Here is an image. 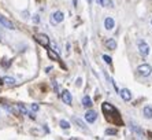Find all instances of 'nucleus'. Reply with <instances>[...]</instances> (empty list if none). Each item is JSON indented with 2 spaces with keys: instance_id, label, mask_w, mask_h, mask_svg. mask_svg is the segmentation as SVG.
Returning <instances> with one entry per match:
<instances>
[{
  "instance_id": "f257e3e1",
  "label": "nucleus",
  "mask_w": 152,
  "mask_h": 140,
  "mask_svg": "<svg viewBox=\"0 0 152 140\" xmlns=\"http://www.w3.org/2000/svg\"><path fill=\"white\" fill-rule=\"evenodd\" d=\"M137 71H139V74H141V76H144V77H148L149 74H151V71H152V67L149 66V65H140L139 67H137Z\"/></svg>"
},
{
  "instance_id": "f03ea898",
  "label": "nucleus",
  "mask_w": 152,
  "mask_h": 140,
  "mask_svg": "<svg viewBox=\"0 0 152 140\" xmlns=\"http://www.w3.org/2000/svg\"><path fill=\"white\" fill-rule=\"evenodd\" d=\"M64 19V14L62 11H55V13L51 15V24L52 25H56L59 22H62Z\"/></svg>"
},
{
  "instance_id": "7ed1b4c3",
  "label": "nucleus",
  "mask_w": 152,
  "mask_h": 140,
  "mask_svg": "<svg viewBox=\"0 0 152 140\" xmlns=\"http://www.w3.org/2000/svg\"><path fill=\"white\" fill-rule=\"evenodd\" d=\"M34 38L37 40L38 44H41L43 47H48V45H50V38H48V36H47V34L38 33V34H36V36H34Z\"/></svg>"
},
{
  "instance_id": "20e7f679",
  "label": "nucleus",
  "mask_w": 152,
  "mask_h": 140,
  "mask_svg": "<svg viewBox=\"0 0 152 140\" xmlns=\"http://www.w3.org/2000/svg\"><path fill=\"white\" fill-rule=\"evenodd\" d=\"M137 44H139L140 54H141L143 57H147V55L149 54V45L147 44V43H144L143 40H139V41H137Z\"/></svg>"
},
{
  "instance_id": "39448f33",
  "label": "nucleus",
  "mask_w": 152,
  "mask_h": 140,
  "mask_svg": "<svg viewBox=\"0 0 152 140\" xmlns=\"http://www.w3.org/2000/svg\"><path fill=\"white\" fill-rule=\"evenodd\" d=\"M96 118H97V113L93 111V110H88V111L85 113V120H86V122H89V124H93V122L96 121Z\"/></svg>"
},
{
  "instance_id": "423d86ee",
  "label": "nucleus",
  "mask_w": 152,
  "mask_h": 140,
  "mask_svg": "<svg viewBox=\"0 0 152 140\" xmlns=\"http://www.w3.org/2000/svg\"><path fill=\"white\" fill-rule=\"evenodd\" d=\"M0 24L4 26V28H7V29H14V25L11 21H8V19L6 18V17H3V15H0Z\"/></svg>"
},
{
  "instance_id": "0eeeda50",
  "label": "nucleus",
  "mask_w": 152,
  "mask_h": 140,
  "mask_svg": "<svg viewBox=\"0 0 152 140\" xmlns=\"http://www.w3.org/2000/svg\"><path fill=\"white\" fill-rule=\"evenodd\" d=\"M119 94H121V96H122V99L123 100H130L132 99V92L129 91V89H126V88H123V89H121L119 91Z\"/></svg>"
},
{
  "instance_id": "6e6552de",
  "label": "nucleus",
  "mask_w": 152,
  "mask_h": 140,
  "mask_svg": "<svg viewBox=\"0 0 152 140\" xmlns=\"http://www.w3.org/2000/svg\"><path fill=\"white\" fill-rule=\"evenodd\" d=\"M62 100H63L66 104H71L73 98H71V94H70L69 91H63V92H62Z\"/></svg>"
},
{
  "instance_id": "1a4fd4ad",
  "label": "nucleus",
  "mask_w": 152,
  "mask_h": 140,
  "mask_svg": "<svg viewBox=\"0 0 152 140\" xmlns=\"http://www.w3.org/2000/svg\"><path fill=\"white\" fill-rule=\"evenodd\" d=\"M104 26H106V29H107V30H111V29L115 26V21L112 18H110V17H108V18H106V21H104Z\"/></svg>"
},
{
  "instance_id": "9d476101",
  "label": "nucleus",
  "mask_w": 152,
  "mask_h": 140,
  "mask_svg": "<svg viewBox=\"0 0 152 140\" xmlns=\"http://www.w3.org/2000/svg\"><path fill=\"white\" fill-rule=\"evenodd\" d=\"M143 114L147 120H151L152 118V107L151 106H145V107L143 108Z\"/></svg>"
},
{
  "instance_id": "9b49d317",
  "label": "nucleus",
  "mask_w": 152,
  "mask_h": 140,
  "mask_svg": "<svg viewBox=\"0 0 152 140\" xmlns=\"http://www.w3.org/2000/svg\"><path fill=\"white\" fill-rule=\"evenodd\" d=\"M92 104H93V103H92V99H90L88 95L84 96V98H82V106H84V107L89 108V107H92Z\"/></svg>"
},
{
  "instance_id": "f8f14e48",
  "label": "nucleus",
  "mask_w": 152,
  "mask_h": 140,
  "mask_svg": "<svg viewBox=\"0 0 152 140\" xmlns=\"http://www.w3.org/2000/svg\"><path fill=\"white\" fill-rule=\"evenodd\" d=\"M106 47H107L108 50H115L117 48V41H115L114 38H108L107 41H106Z\"/></svg>"
},
{
  "instance_id": "ddd939ff",
  "label": "nucleus",
  "mask_w": 152,
  "mask_h": 140,
  "mask_svg": "<svg viewBox=\"0 0 152 140\" xmlns=\"http://www.w3.org/2000/svg\"><path fill=\"white\" fill-rule=\"evenodd\" d=\"M73 121L76 122V124H78V127H80V128H82L84 131H86V127H85V124H84V122L81 121L80 118H77V117H74V118H73Z\"/></svg>"
},
{
  "instance_id": "4468645a",
  "label": "nucleus",
  "mask_w": 152,
  "mask_h": 140,
  "mask_svg": "<svg viewBox=\"0 0 152 140\" xmlns=\"http://www.w3.org/2000/svg\"><path fill=\"white\" fill-rule=\"evenodd\" d=\"M3 83H6V84H8V85H14V84H15V80H14L13 77H4V78H3Z\"/></svg>"
},
{
  "instance_id": "2eb2a0df",
  "label": "nucleus",
  "mask_w": 152,
  "mask_h": 140,
  "mask_svg": "<svg viewBox=\"0 0 152 140\" xmlns=\"http://www.w3.org/2000/svg\"><path fill=\"white\" fill-rule=\"evenodd\" d=\"M59 125H60V128H63V129H69V128H70L69 121H66V120H60Z\"/></svg>"
},
{
  "instance_id": "dca6fc26",
  "label": "nucleus",
  "mask_w": 152,
  "mask_h": 140,
  "mask_svg": "<svg viewBox=\"0 0 152 140\" xmlns=\"http://www.w3.org/2000/svg\"><path fill=\"white\" fill-rule=\"evenodd\" d=\"M130 128H132V131H133L134 133H137L139 136H143V131H141L139 127H136V125H132Z\"/></svg>"
},
{
  "instance_id": "f3484780",
  "label": "nucleus",
  "mask_w": 152,
  "mask_h": 140,
  "mask_svg": "<svg viewBox=\"0 0 152 140\" xmlns=\"http://www.w3.org/2000/svg\"><path fill=\"white\" fill-rule=\"evenodd\" d=\"M18 110H19V114L22 113V114H27V110L25 108L23 104H18Z\"/></svg>"
},
{
  "instance_id": "a211bd4d",
  "label": "nucleus",
  "mask_w": 152,
  "mask_h": 140,
  "mask_svg": "<svg viewBox=\"0 0 152 140\" xmlns=\"http://www.w3.org/2000/svg\"><path fill=\"white\" fill-rule=\"evenodd\" d=\"M117 133H118L117 129H107L106 131V135H117Z\"/></svg>"
},
{
  "instance_id": "6ab92c4d",
  "label": "nucleus",
  "mask_w": 152,
  "mask_h": 140,
  "mask_svg": "<svg viewBox=\"0 0 152 140\" xmlns=\"http://www.w3.org/2000/svg\"><path fill=\"white\" fill-rule=\"evenodd\" d=\"M103 59H104V62L108 65H111V58L108 57V55H103Z\"/></svg>"
},
{
  "instance_id": "aec40b11",
  "label": "nucleus",
  "mask_w": 152,
  "mask_h": 140,
  "mask_svg": "<svg viewBox=\"0 0 152 140\" xmlns=\"http://www.w3.org/2000/svg\"><path fill=\"white\" fill-rule=\"evenodd\" d=\"M38 104H36V103H32V110L33 111H38Z\"/></svg>"
},
{
  "instance_id": "412c9836",
  "label": "nucleus",
  "mask_w": 152,
  "mask_h": 140,
  "mask_svg": "<svg viewBox=\"0 0 152 140\" xmlns=\"http://www.w3.org/2000/svg\"><path fill=\"white\" fill-rule=\"evenodd\" d=\"M33 21H34V22H36V24H37L38 21H40V18H38V15H36V17H34V18H33Z\"/></svg>"
},
{
  "instance_id": "4be33fe9",
  "label": "nucleus",
  "mask_w": 152,
  "mask_h": 140,
  "mask_svg": "<svg viewBox=\"0 0 152 140\" xmlns=\"http://www.w3.org/2000/svg\"><path fill=\"white\" fill-rule=\"evenodd\" d=\"M0 84H3V78H0Z\"/></svg>"
},
{
  "instance_id": "5701e85b",
  "label": "nucleus",
  "mask_w": 152,
  "mask_h": 140,
  "mask_svg": "<svg viewBox=\"0 0 152 140\" xmlns=\"http://www.w3.org/2000/svg\"><path fill=\"white\" fill-rule=\"evenodd\" d=\"M88 3H92V0H88Z\"/></svg>"
},
{
  "instance_id": "b1692460",
  "label": "nucleus",
  "mask_w": 152,
  "mask_h": 140,
  "mask_svg": "<svg viewBox=\"0 0 152 140\" xmlns=\"http://www.w3.org/2000/svg\"><path fill=\"white\" fill-rule=\"evenodd\" d=\"M151 24H152V21H151Z\"/></svg>"
}]
</instances>
